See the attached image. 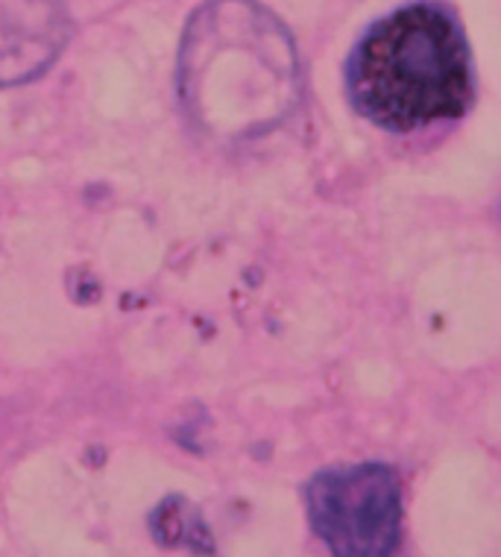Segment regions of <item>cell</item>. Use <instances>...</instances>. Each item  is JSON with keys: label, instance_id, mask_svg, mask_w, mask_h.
Segmentation results:
<instances>
[{"label": "cell", "instance_id": "obj_2", "mask_svg": "<svg viewBox=\"0 0 501 557\" xmlns=\"http://www.w3.org/2000/svg\"><path fill=\"white\" fill-rule=\"evenodd\" d=\"M285 41L247 0H214L185 27L179 95L205 133L241 135L261 124L273 88L285 86Z\"/></svg>", "mask_w": 501, "mask_h": 557}, {"label": "cell", "instance_id": "obj_3", "mask_svg": "<svg viewBox=\"0 0 501 557\" xmlns=\"http://www.w3.org/2000/svg\"><path fill=\"white\" fill-rule=\"evenodd\" d=\"M314 529L335 557H393L402 525V496L381 467L326 472L309 487Z\"/></svg>", "mask_w": 501, "mask_h": 557}, {"label": "cell", "instance_id": "obj_4", "mask_svg": "<svg viewBox=\"0 0 501 557\" xmlns=\"http://www.w3.org/2000/svg\"><path fill=\"white\" fill-rule=\"evenodd\" d=\"M71 39L59 0H0V86L45 74Z\"/></svg>", "mask_w": 501, "mask_h": 557}, {"label": "cell", "instance_id": "obj_5", "mask_svg": "<svg viewBox=\"0 0 501 557\" xmlns=\"http://www.w3.org/2000/svg\"><path fill=\"white\" fill-rule=\"evenodd\" d=\"M153 534L159 543L171 548H191V552H212L209 531L200 522V513L183 499L164 502L153 513Z\"/></svg>", "mask_w": 501, "mask_h": 557}, {"label": "cell", "instance_id": "obj_1", "mask_svg": "<svg viewBox=\"0 0 501 557\" xmlns=\"http://www.w3.org/2000/svg\"><path fill=\"white\" fill-rule=\"evenodd\" d=\"M349 97L390 133L461 117L473 103V57L452 12L414 3L376 21L349 59Z\"/></svg>", "mask_w": 501, "mask_h": 557}]
</instances>
